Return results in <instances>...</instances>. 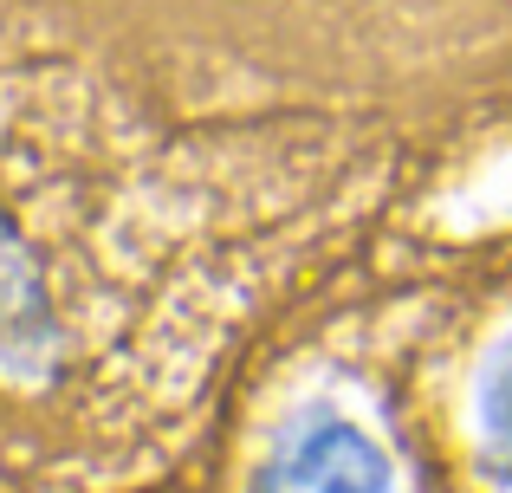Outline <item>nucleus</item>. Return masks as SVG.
Here are the masks:
<instances>
[{"instance_id": "2", "label": "nucleus", "mask_w": 512, "mask_h": 493, "mask_svg": "<svg viewBox=\"0 0 512 493\" xmlns=\"http://www.w3.org/2000/svg\"><path fill=\"white\" fill-rule=\"evenodd\" d=\"M474 455H480V474L493 487L512 493V344L487 364L480 377V396H474Z\"/></svg>"}, {"instance_id": "1", "label": "nucleus", "mask_w": 512, "mask_h": 493, "mask_svg": "<svg viewBox=\"0 0 512 493\" xmlns=\"http://www.w3.org/2000/svg\"><path fill=\"white\" fill-rule=\"evenodd\" d=\"M253 493H396L389 455L344 416H305L279 435Z\"/></svg>"}]
</instances>
